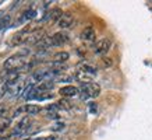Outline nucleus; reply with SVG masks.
<instances>
[{"instance_id": "20e7f679", "label": "nucleus", "mask_w": 152, "mask_h": 140, "mask_svg": "<svg viewBox=\"0 0 152 140\" xmlns=\"http://www.w3.org/2000/svg\"><path fill=\"white\" fill-rule=\"evenodd\" d=\"M110 48H112L110 39H109V38H101L98 42H95V45H94V52H95V55L103 56L110 51Z\"/></svg>"}, {"instance_id": "423d86ee", "label": "nucleus", "mask_w": 152, "mask_h": 140, "mask_svg": "<svg viewBox=\"0 0 152 140\" xmlns=\"http://www.w3.org/2000/svg\"><path fill=\"white\" fill-rule=\"evenodd\" d=\"M29 127H31V121H29V118H23V121L20 122L18 125L13 129V133H11V135L13 136H23L31 130Z\"/></svg>"}, {"instance_id": "412c9836", "label": "nucleus", "mask_w": 152, "mask_h": 140, "mask_svg": "<svg viewBox=\"0 0 152 140\" xmlns=\"http://www.w3.org/2000/svg\"><path fill=\"white\" fill-rule=\"evenodd\" d=\"M0 140H7L6 137H3V136H0Z\"/></svg>"}, {"instance_id": "9d476101", "label": "nucleus", "mask_w": 152, "mask_h": 140, "mask_svg": "<svg viewBox=\"0 0 152 140\" xmlns=\"http://www.w3.org/2000/svg\"><path fill=\"white\" fill-rule=\"evenodd\" d=\"M69 57H70L69 52H57L53 56V63L55 65H63V63L69 60Z\"/></svg>"}, {"instance_id": "6ab92c4d", "label": "nucleus", "mask_w": 152, "mask_h": 140, "mask_svg": "<svg viewBox=\"0 0 152 140\" xmlns=\"http://www.w3.org/2000/svg\"><path fill=\"white\" fill-rule=\"evenodd\" d=\"M63 127H64V125H63V123H59V125H53L50 129H52L53 132H59V130H61Z\"/></svg>"}, {"instance_id": "7ed1b4c3", "label": "nucleus", "mask_w": 152, "mask_h": 140, "mask_svg": "<svg viewBox=\"0 0 152 140\" xmlns=\"http://www.w3.org/2000/svg\"><path fill=\"white\" fill-rule=\"evenodd\" d=\"M25 65H27V60L24 59V56L17 53V55L7 57L3 67H4V70H21Z\"/></svg>"}, {"instance_id": "2eb2a0df", "label": "nucleus", "mask_w": 152, "mask_h": 140, "mask_svg": "<svg viewBox=\"0 0 152 140\" xmlns=\"http://www.w3.org/2000/svg\"><path fill=\"white\" fill-rule=\"evenodd\" d=\"M6 94H7V84H6L4 81H1V83H0V98L4 97Z\"/></svg>"}, {"instance_id": "aec40b11", "label": "nucleus", "mask_w": 152, "mask_h": 140, "mask_svg": "<svg viewBox=\"0 0 152 140\" xmlns=\"http://www.w3.org/2000/svg\"><path fill=\"white\" fill-rule=\"evenodd\" d=\"M38 140H57V137L56 136H48V137H41Z\"/></svg>"}, {"instance_id": "f8f14e48", "label": "nucleus", "mask_w": 152, "mask_h": 140, "mask_svg": "<svg viewBox=\"0 0 152 140\" xmlns=\"http://www.w3.org/2000/svg\"><path fill=\"white\" fill-rule=\"evenodd\" d=\"M34 17H35V11H34V10H27V11L23 14V17H20V18L17 20V24H21V23H24V21H27V20H32Z\"/></svg>"}, {"instance_id": "f257e3e1", "label": "nucleus", "mask_w": 152, "mask_h": 140, "mask_svg": "<svg viewBox=\"0 0 152 140\" xmlns=\"http://www.w3.org/2000/svg\"><path fill=\"white\" fill-rule=\"evenodd\" d=\"M95 76H96V69L92 65H88L85 62L80 63L77 66V69H75V79L83 84L92 81V79Z\"/></svg>"}, {"instance_id": "0eeeda50", "label": "nucleus", "mask_w": 152, "mask_h": 140, "mask_svg": "<svg viewBox=\"0 0 152 140\" xmlns=\"http://www.w3.org/2000/svg\"><path fill=\"white\" fill-rule=\"evenodd\" d=\"M80 38H81L84 42H87V43H92V42L95 41V38H96L95 29H94L92 27H85L83 31H81Z\"/></svg>"}, {"instance_id": "9b49d317", "label": "nucleus", "mask_w": 152, "mask_h": 140, "mask_svg": "<svg viewBox=\"0 0 152 140\" xmlns=\"http://www.w3.org/2000/svg\"><path fill=\"white\" fill-rule=\"evenodd\" d=\"M24 111L27 112L28 115H37V113H39V112L42 111L41 107H38V105H34V104H29V105H25L24 107Z\"/></svg>"}, {"instance_id": "1a4fd4ad", "label": "nucleus", "mask_w": 152, "mask_h": 140, "mask_svg": "<svg viewBox=\"0 0 152 140\" xmlns=\"http://www.w3.org/2000/svg\"><path fill=\"white\" fill-rule=\"evenodd\" d=\"M59 94L61 97H66V98H71V97H75L78 95V88L74 87V85H64L59 90Z\"/></svg>"}, {"instance_id": "4468645a", "label": "nucleus", "mask_w": 152, "mask_h": 140, "mask_svg": "<svg viewBox=\"0 0 152 140\" xmlns=\"http://www.w3.org/2000/svg\"><path fill=\"white\" fill-rule=\"evenodd\" d=\"M61 15H63V11H61L60 9H55V10H53V11L50 13V18L53 20V21H59Z\"/></svg>"}, {"instance_id": "f03ea898", "label": "nucleus", "mask_w": 152, "mask_h": 140, "mask_svg": "<svg viewBox=\"0 0 152 140\" xmlns=\"http://www.w3.org/2000/svg\"><path fill=\"white\" fill-rule=\"evenodd\" d=\"M99 94H101V87L99 84L94 83V81L81 84L78 88V95L83 99H92V98H96Z\"/></svg>"}, {"instance_id": "dca6fc26", "label": "nucleus", "mask_w": 152, "mask_h": 140, "mask_svg": "<svg viewBox=\"0 0 152 140\" xmlns=\"http://www.w3.org/2000/svg\"><path fill=\"white\" fill-rule=\"evenodd\" d=\"M57 105H59L60 108H64V109H66V108H67V109H69V108H71V104H70L67 99H61Z\"/></svg>"}, {"instance_id": "f3484780", "label": "nucleus", "mask_w": 152, "mask_h": 140, "mask_svg": "<svg viewBox=\"0 0 152 140\" xmlns=\"http://www.w3.org/2000/svg\"><path fill=\"white\" fill-rule=\"evenodd\" d=\"M102 65L105 66V67H109V66L113 65V60H112L110 57H103L102 59Z\"/></svg>"}, {"instance_id": "39448f33", "label": "nucleus", "mask_w": 152, "mask_h": 140, "mask_svg": "<svg viewBox=\"0 0 152 140\" xmlns=\"http://www.w3.org/2000/svg\"><path fill=\"white\" fill-rule=\"evenodd\" d=\"M45 38H46V35H45V29L37 28V29H32V31L29 32L25 43H29V45H39Z\"/></svg>"}, {"instance_id": "ddd939ff", "label": "nucleus", "mask_w": 152, "mask_h": 140, "mask_svg": "<svg viewBox=\"0 0 152 140\" xmlns=\"http://www.w3.org/2000/svg\"><path fill=\"white\" fill-rule=\"evenodd\" d=\"M10 23V15H0V31L4 29Z\"/></svg>"}, {"instance_id": "a211bd4d", "label": "nucleus", "mask_w": 152, "mask_h": 140, "mask_svg": "<svg viewBox=\"0 0 152 140\" xmlns=\"http://www.w3.org/2000/svg\"><path fill=\"white\" fill-rule=\"evenodd\" d=\"M7 113V107L6 105H0V118H4Z\"/></svg>"}, {"instance_id": "6e6552de", "label": "nucleus", "mask_w": 152, "mask_h": 140, "mask_svg": "<svg viewBox=\"0 0 152 140\" xmlns=\"http://www.w3.org/2000/svg\"><path fill=\"white\" fill-rule=\"evenodd\" d=\"M74 23V15L71 13H63V15L60 17V20L57 21V25H59L61 29L64 28H70Z\"/></svg>"}]
</instances>
